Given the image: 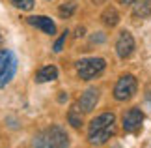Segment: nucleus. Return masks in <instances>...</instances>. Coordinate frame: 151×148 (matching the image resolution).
Wrapping results in <instances>:
<instances>
[{
	"mask_svg": "<svg viewBox=\"0 0 151 148\" xmlns=\"http://www.w3.org/2000/svg\"><path fill=\"white\" fill-rule=\"evenodd\" d=\"M116 131V116L112 112H103L90 122L88 128V141L93 146H101L114 135Z\"/></svg>",
	"mask_w": 151,
	"mask_h": 148,
	"instance_id": "f257e3e1",
	"label": "nucleus"
},
{
	"mask_svg": "<svg viewBox=\"0 0 151 148\" xmlns=\"http://www.w3.org/2000/svg\"><path fill=\"white\" fill-rule=\"evenodd\" d=\"M65 39H67V30L63 32L62 36L58 38V41H56V43H54V51H56V52H60V51L63 49V43H65Z\"/></svg>",
	"mask_w": 151,
	"mask_h": 148,
	"instance_id": "f3484780",
	"label": "nucleus"
},
{
	"mask_svg": "<svg viewBox=\"0 0 151 148\" xmlns=\"http://www.w3.org/2000/svg\"><path fill=\"white\" fill-rule=\"evenodd\" d=\"M144 107H146V111L151 114V90L146 94V98H144Z\"/></svg>",
	"mask_w": 151,
	"mask_h": 148,
	"instance_id": "a211bd4d",
	"label": "nucleus"
},
{
	"mask_svg": "<svg viewBox=\"0 0 151 148\" xmlns=\"http://www.w3.org/2000/svg\"><path fill=\"white\" fill-rule=\"evenodd\" d=\"M15 71H17V58H15V56H11V60H9V64H8V68H6L4 71H2V75H0V88L6 86L11 79H13Z\"/></svg>",
	"mask_w": 151,
	"mask_h": 148,
	"instance_id": "9d476101",
	"label": "nucleus"
},
{
	"mask_svg": "<svg viewBox=\"0 0 151 148\" xmlns=\"http://www.w3.org/2000/svg\"><path fill=\"white\" fill-rule=\"evenodd\" d=\"M101 17H103V23L106 26H116L119 23V13H118V9H116V8H106V9L103 11Z\"/></svg>",
	"mask_w": 151,
	"mask_h": 148,
	"instance_id": "f8f14e48",
	"label": "nucleus"
},
{
	"mask_svg": "<svg viewBox=\"0 0 151 148\" xmlns=\"http://www.w3.org/2000/svg\"><path fill=\"white\" fill-rule=\"evenodd\" d=\"M28 23H30L32 26H37L41 32L49 34V36H54L56 34V25L52 23L50 17L47 15H34V17H28Z\"/></svg>",
	"mask_w": 151,
	"mask_h": 148,
	"instance_id": "6e6552de",
	"label": "nucleus"
},
{
	"mask_svg": "<svg viewBox=\"0 0 151 148\" xmlns=\"http://www.w3.org/2000/svg\"><path fill=\"white\" fill-rule=\"evenodd\" d=\"M142 124H144V112L138 107H132L123 114V129L127 133H138L142 129Z\"/></svg>",
	"mask_w": 151,
	"mask_h": 148,
	"instance_id": "39448f33",
	"label": "nucleus"
},
{
	"mask_svg": "<svg viewBox=\"0 0 151 148\" xmlns=\"http://www.w3.org/2000/svg\"><path fill=\"white\" fill-rule=\"evenodd\" d=\"M82 116H84V111L78 107V103H75L71 107V111H69V114H67L69 124H71L73 128H80L82 126Z\"/></svg>",
	"mask_w": 151,
	"mask_h": 148,
	"instance_id": "9b49d317",
	"label": "nucleus"
},
{
	"mask_svg": "<svg viewBox=\"0 0 151 148\" xmlns=\"http://www.w3.org/2000/svg\"><path fill=\"white\" fill-rule=\"evenodd\" d=\"M11 56H13V52H11V51H8V49H0V75H2V71L8 68Z\"/></svg>",
	"mask_w": 151,
	"mask_h": 148,
	"instance_id": "4468645a",
	"label": "nucleus"
},
{
	"mask_svg": "<svg viewBox=\"0 0 151 148\" xmlns=\"http://www.w3.org/2000/svg\"><path fill=\"white\" fill-rule=\"evenodd\" d=\"M58 79V68L56 66H45L36 73V82H50Z\"/></svg>",
	"mask_w": 151,
	"mask_h": 148,
	"instance_id": "1a4fd4ad",
	"label": "nucleus"
},
{
	"mask_svg": "<svg viewBox=\"0 0 151 148\" xmlns=\"http://www.w3.org/2000/svg\"><path fill=\"white\" fill-rule=\"evenodd\" d=\"M136 88H138V82L132 75H121L118 82H116L114 86V98L118 99V101H127V99H131L132 96L136 94Z\"/></svg>",
	"mask_w": 151,
	"mask_h": 148,
	"instance_id": "20e7f679",
	"label": "nucleus"
},
{
	"mask_svg": "<svg viewBox=\"0 0 151 148\" xmlns=\"http://www.w3.org/2000/svg\"><path fill=\"white\" fill-rule=\"evenodd\" d=\"M134 15L136 17H142V19H146V17H151V0H140L136 6H134Z\"/></svg>",
	"mask_w": 151,
	"mask_h": 148,
	"instance_id": "ddd939ff",
	"label": "nucleus"
},
{
	"mask_svg": "<svg viewBox=\"0 0 151 148\" xmlns=\"http://www.w3.org/2000/svg\"><path fill=\"white\" fill-rule=\"evenodd\" d=\"M11 4L22 11H30L34 8V0H11Z\"/></svg>",
	"mask_w": 151,
	"mask_h": 148,
	"instance_id": "dca6fc26",
	"label": "nucleus"
},
{
	"mask_svg": "<svg viewBox=\"0 0 151 148\" xmlns=\"http://www.w3.org/2000/svg\"><path fill=\"white\" fill-rule=\"evenodd\" d=\"M0 41H2V34H0Z\"/></svg>",
	"mask_w": 151,
	"mask_h": 148,
	"instance_id": "aec40b11",
	"label": "nucleus"
},
{
	"mask_svg": "<svg viewBox=\"0 0 151 148\" xmlns=\"http://www.w3.org/2000/svg\"><path fill=\"white\" fill-rule=\"evenodd\" d=\"M97 101H99V90L97 88H88L82 92V96L78 98V107L84 112H91L95 109Z\"/></svg>",
	"mask_w": 151,
	"mask_h": 148,
	"instance_id": "0eeeda50",
	"label": "nucleus"
},
{
	"mask_svg": "<svg viewBox=\"0 0 151 148\" xmlns=\"http://www.w3.org/2000/svg\"><path fill=\"white\" fill-rule=\"evenodd\" d=\"M32 148H69V137L63 128L50 126L34 137Z\"/></svg>",
	"mask_w": 151,
	"mask_h": 148,
	"instance_id": "f03ea898",
	"label": "nucleus"
},
{
	"mask_svg": "<svg viewBox=\"0 0 151 148\" xmlns=\"http://www.w3.org/2000/svg\"><path fill=\"white\" fill-rule=\"evenodd\" d=\"M75 9H77V4H75V2H67V4H62V6H60V15L63 17V19H65V17H71Z\"/></svg>",
	"mask_w": 151,
	"mask_h": 148,
	"instance_id": "2eb2a0df",
	"label": "nucleus"
},
{
	"mask_svg": "<svg viewBox=\"0 0 151 148\" xmlns=\"http://www.w3.org/2000/svg\"><path fill=\"white\" fill-rule=\"evenodd\" d=\"M119 2H121V4H125V6H129V4H134V6H136L138 2H140V0H119Z\"/></svg>",
	"mask_w": 151,
	"mask_h": 148,
	"instance_id": "6ab92c4d",
	"label": "nucleus"
},
{
	"mask_svg": "<svg viewBox=\"0 0 151 148\" xmlns=\"http://www.w3.org/2000/svg\"><path fill=\"white\" fill-rule=\"evenodd\" d=\"M106 62L104 58H99V56H93V58H80V60L75 62V69H77V75L80 77L82 81H91L99 75Z\"/></svg>",
	"mask_w": 151,
	"mask_h": 148,
	"instance_id": "7ed1b4c3",
	"label": "nucleus"
},
{
	"mask_svg": "<svg viewBox=\"0 0 151 148\" xmlns=\"http://www.w3.org/2000/svg\"><path fill=\"white\" fill-rule=\"evenodd\" d=\"M116 52H118L119 58H129L132 52H134V38H132L131 32L121 30L118 39H116Z\"/></svg>",
	"mask_w": 151,
	"mask_h": 148,
	"instance_id": "423d86ee",
	"label": "nucleus"
}]
</instances>
